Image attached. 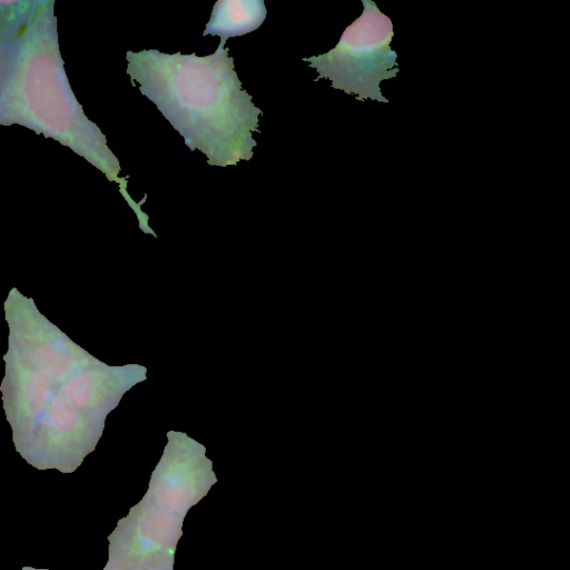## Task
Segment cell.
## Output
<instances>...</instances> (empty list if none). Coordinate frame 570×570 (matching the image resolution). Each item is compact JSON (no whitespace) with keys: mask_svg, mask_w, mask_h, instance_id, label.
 Returning a JSON list of instances; mask_svg holds the SVG:
<instances>
[{"mask_svg":"<svg viewBox=\"0 0 570 570\" xmlns=\"http://www.w3.org/2000/svg\"><path fill=\"white\" fill-rule=\"evenodd\" d=\"M220 39L215 52L164 53L156 49L126 53L131 85L151 100L190 150L210 166L250 160L263 111L242 88L234 59Z\"/></svg>","mask_w":570,"mask_h":570,"instance_id":"1","label":"cell"},{"mask_svg":"<svg viewBox=\"0 0 570 570\" xmlns=\"http://www.w3.org/2000/svg\"><path fill=\"white\" fill-rule=\"evenodd\" d=\"M53 6L41 1L29 30L9 45V66L0 89V125L24 126L83 157L108 180L119 184L140 228L154 234L148 226L149 216L140 208L147 196L138 204L130 197L128 177H119L121 168L106 136L86 117L71 90L59 51Z\"/></svg>","mask_w":570,"mask_h":570,"instance_id":"2","label":"cell"},{"mask_svg":"<svg viewBox=\"0 0 570 570\" xmlns=\"http://www.w3.org/2000/svg\"><path fill=\"white\" fill-rule=\"evenodd\" d=\"M364 10L342 33L338 43L326 53L304 58L320 79L356 99L389 100L380 89L382 80L396 77V52L391 48L394 36L391 19L382 13L375 2L362 0Z\"/></svg>","mask_w":570,"mask_h":570,"instance_id":"3","label":"cell"},{"mask_svg":"<svg viewBox=\"0 0 570 570\" xmlns=\"http://www.w3.org/2000/svg\"><path fill=\"white\" fill-rule=\"evenodd\" d=\"M208 473L191 462L164 463L155 471L150 489L139 502L166 517L184 520L186 511L199 501L210 483Z\"/></svg>","mask_w":570,"mask_h":570,"instance_id":"4","label":"cell"},{"mask_svg":"<svg viewBox=\"0 0 570 570\" xmlns=\"http://www.w3.org/2000/svg\"><path fill=\"white\" fill-rule=\"evenodd\" d=\"M263 0H218L215 2L203 36H218L227 41L261 27L266 19Z\"/></svg>","mask_w":570,"mask_h":570,"instance_id":"5","label":"cell"},{"mask_svg":"<svg viewBox=\"0 0 570 570\" xmlns=\"http://www.w3.org/2000/svg\"><path fill=\"white\" fill-rule=\"evenodd\" d=\"M41 1H0V40L12 45L33 23Z\"/></svg>","mask_w":570,"mask_h":570,"instance_id":"6","label":"cell"},{"mask_svg":"<svg viewBox=\"0 0 570 570\" xmlns=\"http://www.w3.org/2000/svg\"><path fill=\"white\" fill-rule=\"evenodd\" d=\"M10 59V47L6 45L0 49V89L3 83Z\"/></svg>","mask_w":570,"mask_h":570,"instance_id":"7","label":"cell"},{"mask_svg":"<svg viewBox=\"0 0 570 570\" xmlns=\"http://www.w3.org/2000/svg\"><path fill=\"white\" fill-rule=\"evenodd\" d=\"M173 559L144 564L140 567L130 568L127 570H171Z\"/></svg>","mask_w":570,"mask_h":570,"instance_id":"8","label":"cell"},{"mask_svg":"<svg viewBox=\"0 0 570 570\" xmlns=\"http://www.w3.org/2000/svg\"><path fill=\"white\" fill-rule=\"evenodd\" d=\"M104 570H127L125 568H121L119 566H116V564H112V563H109L107 562L106 567L104 568Z\"/></svg>","mask_w":570,"mask_h":570,"instance_id":"9","label":"cell"},{"mask_svg":"<svg viewBox=\"0 0 570 570\" xmlns=\"http://www.w3.org/2000/svg\"><path fill=\"white\" fill-rule=\"evenodd\" d=\"M22 570H49V569H37L32 567H23Z\"/></svg>","mask_w":570,"mask_h":570,"instance_id":"10","label":"cell"},{"mask_svg":"<svg viewBox=\"0 0 570 570\" xmlns=\"http://www.w3.org/2000/svg\"><path fill=\"white\" fill-rule=\"evenodd\" d=\"M6 45H7V43H4L3 41H1V40H0V49H1L2 47H4Z\"/></svg>","mask_w":570,"mask_h":570,"instance_id":"11","label":"cell"}]
</instances>
